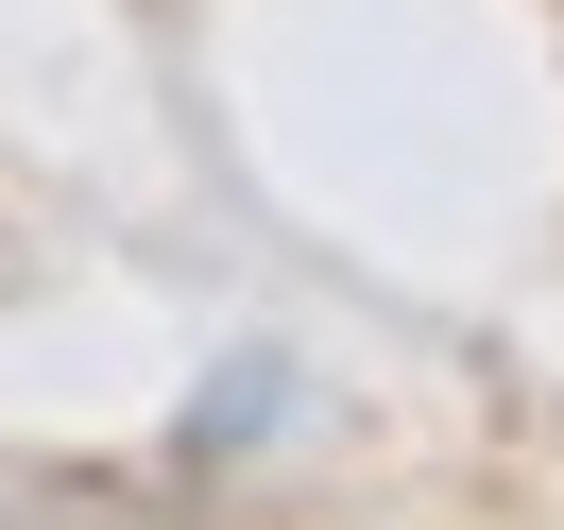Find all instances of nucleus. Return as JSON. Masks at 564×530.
Instances as JSON below:
<instances>
[]
</instances>
